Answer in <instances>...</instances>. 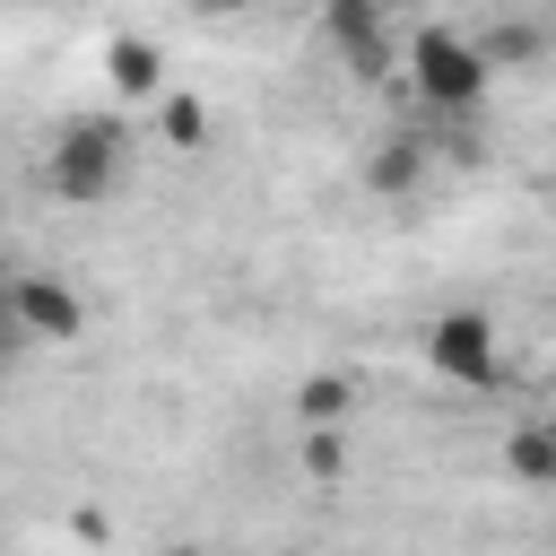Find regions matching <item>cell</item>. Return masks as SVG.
<instances>
[{"label":"cell","mask_w":556,"mask_h":556,"mask_svg":"<svg viewBox=\"0 0 556 556\" xmlns=\"http://www.w3.org/2000/svg\"><path fill=\"white\" fill-rule=\"evenodd\" d=\"M504 469H513L521 486H556V417L513 426V434H504Z\"/></svg>","instance_id":"cell-11"},{"label":"cell","mask_w":556,"mask_h":556,"mask_svg":"<svg viewBox=\"0 0 556 556\" xmlns=\"http://www.w3.org/2000/svg\"><path fill=\"white\" fill-rule=\"evenodd\" d=\"M156 556H208V547H191V539H182V547H156Z\"/></svg>","instance_id":"cell-14"},{"label":"cell","mask_w":556,"mask_h":556,"mask_svg":"<svg viewBox=\"0 0 556 556\" xmlns=\"http://www.w3.org/2000/svg\"><path fill=\"white\" fill-rule=\"evenodd\" d=\"M547 43H556V35H547L539 17H486V35H478V52H486L495 78H504V70H539Z\"/></svg>","instance_id":"cell-9"},{"label":"cell","mask_w":556,"mask_h":556,"mask_svg":"<svg viewBox=\"0 0 556 556\" xmlns=\"http://www.w3.org/2000/svg\"><path fill=\"white\" fill-rule=\"evenodd\" d=\"M400 70H408L417 104H426V113H443V122L478 113V104H486V87H495V70H486L478 35H460V26H417V35L400 43Z\"/></svg>","instance_id":"cell-1"},{"label":"cell","mask_w":556,"mask_h":556,"mask_svg":"<svg viewBox=\"0 0 556 556\" xmlns=\"http://www.w3.org/2000/svg\"><path fill=\"white\" fill-rule=\"evenodd\" d=\"M191 9H217V17H226V9H243V0H191Z\"/></svg>","instance_id":"cell-15"},{"label":"cell","mask_w":556,"mask_h":556,"mask_svg":"<svg viewBox=\"0 0 556 556\" xmlns=\"http://www.w3.org/2000/svg\"><path fill=\"white\" fill-rule=\"evenodd\" d=\"M356 374H304L295 382V426L304 434H348V417H356Z\"/></svg>","instance_id":"cell-8"},{"label":"cell","mask_w":556,"mask_h":556,"mask_svg":"<svg viewBox=\"0 0 556 556\" xmlns=\"http://www.w3.org/2000/svg\"><path fill=\"white\" fill-rule=\"evenodd\" d=\"M208 130H217L208 96H182V87H165V96H156V139H165L174 156H200V148H208Z\"/></svg>","instance_id":"cell-10"},{"label":"cell","mask_w":556,"mask_h":556,"mask_svg":"<svg viewBox=\"0 0 556 556\" xmlns=\"http://www.w3.org/2000/svg\"><path fill=\"white\" fill-rule=\"evenodd\" d=\"M104 87H113L122 104L165 96V43H156V35H113V43H104Z\"/></svg>","instance_id":"cell-7"},{"label":"cell","mask_w":556,"mask_h":556,"mask_svg":"<svg viewBox=\"0 0 556 556\" xmlns=\"http://www.w3.org/2000/svg\"><path fill=\"white\" fill-rule=\"evenodd\" d=\"M17 330L35 348H78L87 339V295L52 269H17Z\"/></svg>","instance_id":"cell-5"},{"label":"cell","mask_w":556,"mask_h":556,"mask_svg":"<svg viewBox=\"0 0 556 556\" xmlns=\"http://www.w3.org/2000/svg\"><path fill=\"white\" fill-rule=\"evenodd\" d=\"M321 35H330V52L348 61V78H365V87H382V78L400 70L391 26H382V0H321Z\"/></svg>","instance_id":"cell-4"},{"label":"cell","mask_w":556,"mask_h":556,"mask_svg":"<svg viewBox=\"0 0 556 556\" xmlns=\"http://www.w3.org/2000/svg\"><path fill=\"white\" fill-rule=\"evenodd\" d=\"M122 165H130V130L113 113H70L43 148V182L70 200V208H104L122 191Z\"/></svg>","instance_id":"cell-2"},{"label":"cell","mask_w":556,"mask_h":556,"mask_svg":"<svg viewBox=\"0 0 556 556\" xmlns=\"http://www.w3.org/2000/svg\"><path fill=\"white\" fill-rule=\"evenodd\" d=\"M0 348H26V330H17V269H0Z\"/></svg>","instance_id":"cell-13"},{"label":"cell","mask_w":556,"mask_h":556,"mask_svg":"<svg viewBox=\"0 0 556 556\" xmlns=\"http://www.w3.org/2000/svg\"><path fill=\"white\" fill-rule=\"evenodd\" d=\"M304 478L330 495V486H348V434H304Z\"/></svg>","instance_id":"cell-12"},{"label":"cell","mask_w":556,"mask_h":556,"mask_svg":"<svg viewBox=\"0 0 556 556\" xmlns=\"http://www.w3.org/2000/svg\"><path fill=\"white\" fill-rule=\"evenodd\" d=\"M426 182H434V148H426L417 130L374 139V156H365V191H382V200H417Z\"/></svg>","instance_id":"cell-6"},{"label":"cell","mask_w":556,"mask_h":556,"mask_svg":"<svg viewBox=\"0 0 556 556\" xmlns=\"http://www.w3.org/2000/svg\"><path fill=\"white\" fill-rule=\"evenodd\" d=\"M417 348H426V365H434L443 382H460V391H495V374H504V330H495V313H478V304L434 313Z\"/></svg>","instance_id":"cell-3"}]
</instances>
